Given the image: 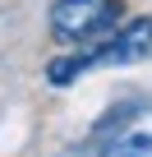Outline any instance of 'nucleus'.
<instances>
[{"mask_svg":"<svg viewBox=\"0 0 152 157\" xmlns=\"http://www.w3.org/2000/svg\"><path fill=\"white\" fill-rule=\"evenodd\" d=\"M124 0H55L51 5V37L60 46H88L120 28Z\"/></svg>","mask_w":152,"mask_h":157,"instance_id":"f03ea898","label":"nucleus"},{"mask_svg":"<svg viewBox=\"0 0 152 157\" xmlns=\"http://www.w3.org/2000/svg\"><path fill=\"white\" fill-rule=\"evenodd\" d=\"M138 60H152V19H129V23L111 28L97 46H83V51H74V56L51 60L46 65V83L65 88L79 74H88V69H102V65H138Z\"/></svg>","mask_w":152,"mask_h":157,"instance_id":"f257e3e1","label":"nucleus"},{"mask_svg":"<svg viewBox=\"0 0 152 157\" xmlns=\"http://www.w3.org/2000/svg\"><path fill=\"white\" fill-rule=\"evenodd\" d=\"M115 152L120 157H152V134H129L115 143Z\"/></svg>","mask_w":152,"mask_h":157,"instance_id":"7ed1b4c3","label":"nucleus"}]
</instances>
